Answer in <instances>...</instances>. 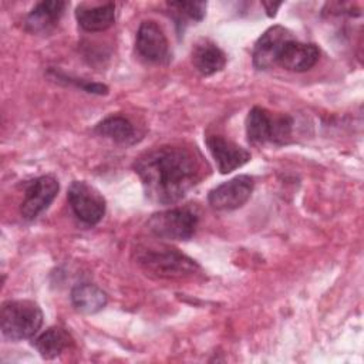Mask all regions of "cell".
I'll list each match as a JSON object with an SVG mask.
<instances>
[{
    "mask_svg": "<svg viewBox=\"0 0 364 364\" xmlns=\"http://www.w3.org/2000/svg\"><path fill=\"white\" fill-rule=\"evenodd\" d=\"M205 168L200 154L183 145L154 148L134 164L145 195L162 205L181 200L203 178Z\"/></svg>",
    "mask_w": 364,
    "mask_h": 364,
    "instance_id": "6da1fadb",
    "label": "cell"
},
{
    "mask_svg": "<svg viewBox=\"0 0 364 364\" xmlns=\"http://www.w3.org/2000/svg\"><path fill=\"white\" fill-rule=\"evenodd\" d=\"M136 259L148 273L161 279H183L199 270L193 259L168 246L142 247L136 252Z\"/></svg>",
    "mask_w": 364,
    "mask_h": 364,
    "instance_id": "7a4b0ae2",
    "label": "cell"
},
{
    "mask_svg": "<svg viewBox=\"0 0 364 364\" xmlns=\"http://www.w3.org/2000/svg\"><path fill=\"white\" fill-rule=\"evenodd\" d=\"M0 324L3 336L11 341L30 338L43 324V311L31 300H9L1 306Z\"/></svg>",
    "mask_w": 364,
    "mask_h": 364,
    "instance_id": "3957f363",
    "label": "cell"
},
{
    "mask_svg": "<svg viewBox=\"0 0 364 364\" xmlns=\"http://www.w3.org/2000/svg\"><path fill=\"white\" fill-rule=\"evenodd\" d=\"M293 118L286 114H272L266 108L253 107L246 118V134L249 142L262 145L266 142L286 144L291 138Z\"/></svg>",
    "mask_w": 364,
    "mask_h": 364,
    "instance_id": "277c9868",
    "label": "cell"
},
{
    "mask_svg": "<svg viewBox=\"0 0 364 364\" xmlns=\"http://www.w3.org/2000/svg\"><path fill=\"white\" fill-rule=\"evenodd\" d=\"M146 226L159 239L188 240L196 230L198 215L189 208H172L154 213Z\"/></svg>",
    "mask_w": 364,
    "mask_h": 364,
    "instance_id": "5b68a950",
    "label": "cell"
},
{
    "mask_svg": "<svg viewBox=\"0 0 364 364\" xmlns=\"http://www.w3.org/2000/svg\"><path fill=\"white\" fill-rule=\"evenodd\" d=\"M74 215L85 225H97L105 213L104 196L85 181H74L67 193Z\"/></svg>",
    "mask_w": 364,
    "mask_h": 364,
    "instance_id": "8992f818",
    "label": "cell"
},
{
    "mask_svg": "<svg viewBox=\"0 0 364 364\" xmlns=\"http://www.w3.org/2000/svg\"><path fill=\"white\" fill-rule=\"evenodd\" d=\"M253 188V178L237 175L213 188L208 195V202L216 210H233L242 208L250 199Z\"/></svg>",
    "mask_w": 364,
    "mask_h": 364,
    "instance_id": "52a82bcc",
    "label": "cell"
},
{
    "mask_svg": "<svg viewBox=\"0 0 364 364\" xmlns=\"http://www.w3.org/2000/svg\"><path fill=\"white\" fill-rule=\"evenodd\" d=\"M60 185L53 175H43L34 179L26 189L20 205V213L26 220L36 219L55 199Z\"/></svg>",
    "mask_w": 364,
    "mask_h": 364,
    "instance_id": "ba28073f",
    "label": "cell"
},
{
    "mask_svg": "<svg viewBox=\"0 0 364 364\" xmlns=\"http://www.w3.org/2000/svg\"><path fill=\"white\" fill-rule=\"evenodd\" d=\"M293 40V34L283 26L269 27L253 47V64L259 70H269L277 64L286 44Z\"/></svg>",
    "mask_w": 364,
    "mask_h": 364,
    "instance_id": "9c48e42d",
    "label": "cell"
},
{
    "mask_svg": "<svg viewBox=\"0 0 364 364\" xmlns=\"http://www.w3.org/2000/svg\"><path fill=\"white\" fill-rule=\"evenodd\" d=\"M206 146L220 173H229L250 161V152L220 135H209Z\"/></svg>",
    "mask_w": 364,
    "mask_h": 364,
    "instance_id": "30bf717a",
    "label": "cell"
},
{
    "mask_svg": "<svg viewBox=\"0 0 364 364\" xmlns=\"http://www.w3.org/2000/svg\"><path fill=\"white\" fill-rule=\"evenodd\" d=\"M135 47L139 55L151 63H161L168 57V40L159 24L152 20L139 24Z\"/></svg>",
    "mask_w": 364,
    "mask_h": 364,
    "instance_id": "8fae6325",
    "label": "cell"
},
{
    "mask_svg": "<svg viewBox=\"0 0 364 364\" xmlns=\"http://www.w3.org/2000/svg\"><path fill=\"white\" fill-rule=\"evenodd\" d=\"M320 57V50L313 43H301L290 40L283 48L277 64L287 71L303 73L316 65Z\"/></svg>",
    "mask_w": 364,
    "mask_h": 364,
    "instance_id": "7c38bea8",
    "label": "cell"
},
{
    "mask_svg": "<svg viewBox=\"0 0 364 364\" xmlns=\"http://www.w3.org/2000/svg\"><path fill=\"white\" fill-rule=\"evenodd\" d=\"M192 64L205 77L219 73L226 64V55L209 38H200L192 48Z\"/></svg>",
    "mask_w": 364,
    "mask_h": 364,
    "instance_id": "4fadbf2b",
    "label": "cell"
},
{
    "mask_svg": "<svg viewBox=\"0 0 364 364\" xmlns=\"http://www.w3.org/2000/svg\"><path fill=\"white\" fill-rule=\"evenodd\" d=\"M78 24L87 31H104L115 21L114 3L102 4H80L75 9Z\"/></svg>",
    "mask_w": 364,
    "mask_h": 364,
    "instance_id": "5bb4252c",
    "label": "cell"
},
{
    "mask_svg": "<svg viewBox=\"0 0 364 364\" xmlns=\"http://www.w3.org/2000/svg\"><path fill=\"white\" fill-rule=\"evenodd\" d=\"M65 3L60 0L40 1L27 16L26 28L31 33H44L53 28L64 11Z\"/></svg>",
    "mask_w": 364,
    "mask_h": 364,
    "instance_id": "9a60e30c",
    "label": "cell"
},
{
    "mask_svg": "<svg viewBox=\"0 0 364 364\" xmlns=\"http://www.w3.org/2000/svg\"><path fill=\"white\" fill-rule=\"evenodd\" d=\"M70 297H71L73 306L78 311L87 313V314H92L102 310L108 300L107 293L98 286L91 283H81L74 286Z\"/></svg>",
    "mask_w": 364,
    "mask_h": 364,
    "instance_id": "2e32d148",
    "label": "cell"
},
{
    "mask_svg": "<svg viewBox=\"0 0 364 364\" xmlns=\"http://www.w3.org/2000/svg\"><path fill=\"white\" fill-rule=\"evenodd\" d=\"M34 347L44 358H54L60 355L73 344L70 333L63 327H50L43 331L36 340Z\"/></svg>",
    "mask_w": 364,
    "mask_h": 364,
    "instance_id": "e0dca14e",
    "label": "cell"
},
{
    "mask_svg": "<svg viewBox=\"0 0 364 364\" xmlns=\"http://www.w3.org/2000/svg\"><path fill=\"white\" fill-rule=\"evenodd\" d=\"M95 132L118 144L129 142L134 139V135H135V129L131 121L121 115L107 117L100 124H97Z\"/></svg>",
    "mask_w": 364,
    "mask_h": 364,
    "instance_id": "ac0fdd59",
    "label": "cell"
},
{
    "mask_svg": "<svg viewBox=\"0 0 364 364\" xmlns=\"http://www.w3.org/2000/svg\"><path fill=\"white\" fill-rule=\"evenodd\" d=\"M168 6L176 13L178 20L188 18L200 21L205 17L206 3L205 1H169Z\"/></svg>",
    "mask_w": 364,
    "mask_h": 364,
    "instance_id": "d6986e66",
    "label": "cell"
},
{
    "mask_svg": "<svg viewBox=\"0 0 364 364\" xmlns=\"http://www.w3.org/2000/svg\"><path fill=\"white\" fill-rule=\"evenodd\" d=\"M263 6L267 9V14L269 16H274L276 14V10L280 7V3H263Z\"/></svg>",
    "mask_w": 364,
    "mask_h": 364,
    "instance_id": "ffe728a7",
    "label": "cell"
}]
</instances>
